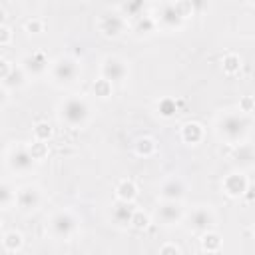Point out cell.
Instances as JSON below:
<instances>
[{
  "instance_id": "6da1fadb",
  "label": "cell",
  "mask_w": 255,
  "mask_h": 255,
  "mask_svg": "<svg viewBox=\"0 0 255 255\" xmlns=\"http://www.w3.org/2000/svg\"><path fill=\"white\" fill-rule=\"evenodd\" d=\"M249 116L241 114L239 110H225L215 118V133L221 141L237 145L243 143L249 131Z\"/></svg>"
},
{
  "instance_id": "7a4b0ae2",
  "label": "cell",
  "mask_w": 255,
  "mask_h": 255,
  "mask_svg": "<svg viewBox=\"0 0 255 255\" xmlns=\"http://www.w3.org/2000/svg\"><path fill=\"white\" fill-rule=\"evenodd\" d=\"M90 102L82 94H70L58 104V120L68 128H84L90 122Z\"/></svg>"
},
{
  "instance_id": "3957f363",
  "label": "cell",
  "mask_w": 255,
  "mask_h": 255,
  "mask_svg": "<svg viewBox=\"0 0 255 255\" xmlns=\"http://www.w3.org/2000/svg\"><path fill=\"white\" fill-rule=\"evenodd\" d=\"M46 229L52 239L58 241H68L76 235L78 231V217L74 215L72 209H58L48 217Z\"/></svg>"
},
{
  "instance_id": "277c9868",
  "label": "cell",
  "mask_w": 255,
  "mask_h": 255,
  "mask_svg": "<svg viewBox=\"0 0 255 255\" xmlns=\"http://www.w3.org/2000/svg\"><path fill=\"white\" fill-rule=\"evenodd\" d=\"M80 64L76 58L72 56H58L56 60H52V68H50V78L56 86L64 88V86H70L78 80L80 76Z\"/></svg>"
},
{
  "instance_id": "5b68a950",
  "label": "cell",
  "mask_w": 255,
  "mask_h": 255,
  "mask_svg": "<svg viewBox=\"0 0 255 255\" xmlns=\"http://www.w3.org/2000/svg\"><path fill=\"white\" fill-rule=\"evenodd\" d=\"M6 167L12 171V173H18V175H26L30 173L34 167H36V159L32 157L28 145H20V143H14L6 149Z\"/></svg>"
},
{
  "instance_id": "8992f818",
  "label": "cell",
  "mask_w": 255,
  "mask_h": 255,
  "mask_svg": "<svg viewBox=\"0 0 255 255\" xmlns=\"http://www.w3.org/2000/svg\"><path fill=\"white\" fill-rule=\"evenodd\" d=\"M151 16L155 18L159 30H165V32H177V30H181L183 24H185L183 16L177 12V8H175L173 2H159V4H153Z\"/></svg>"
},
{
  "instance_id": "52a82bcc",
  "label": "cell",
  "mask_w": 255,
  "mask_h": 255,
  "mask_svg": "<svg viewBox=\"0 0 255 255\" xmlns=\"http://www.w3.org/2000/svg\"><path fill=\"white\" fill-rule=\"evenodd\" d=\"M185 221L191 233L203 235L207 231H211L217 223L215 211L211 209V205H195L189 213H185Z\"/></svg>"
},
{
  "instance_id": "ba28073f",
  "label": "cell",
  "mask_w": 255,
  "mask_h": 255,
  "mask_svg": "<svg viewBox=\"0 0 255 255\" xmlns=\"http://www.w3.org/2000/svg\"><path fill=\"white\" fill-rule=\"evenodd\" d=\"M129 74V66L124 58L116 56V54H110V56H104L102 62H100V78L112 82V84H118V82H124Z\"/></svg>"
},
{
  "instance_id": "9c48e42d",
  "label": "cell",
  "mask_w": 255,
  "mask_h": 255,
  "mask_svg": "<svg viewBox=\"0 0 255 255\" xmlns=\"http://www.w3.org/2000/svg\"><path fill=\"white\" fill-rule=\"evenodd\" d=\"M128 28V20L116 10H108L98 18V30L104 38H120Z\"/></svg>"
},
{
  "instance_id": "30bf717a",
  "label": "cell",
  "mask_w": 255,
  "mask_h": 255,
  "mask_svg": "<svg viewBox=\"0 0 255 255\" xmlns=\"http://www.w3.org/2000/svg\"><path fill=\"white\" fill-rule=\"evenodd\" d=\"M20 66L24 68V72L28 74V78H42V76L50 74L52 60L48 58V54L44 50H34V52L26 54L20 60Z\"/></svg>"
},
{
  "instance_id": "8fae6325",
  "label": "cell",
  "mask_w": 255,
  "mask_h": 255,
  "mask_svg": "<svg viewBox=\"0 0 255 255\" xmlns=\"http://www.w3.org/2000/svg\"><path fill=\"white\" fill-rule=\"evenodd\" d=\"M183 217H185V209L181 201H159V205L155 207V219L165 227L181 223Z\"/></svg>"
},
{
  "instance_id": "7c38bea8",
  "label": "cell",
  "mask_w": 255,
  "mask_h": 255,
  "mask_svg": "<svg viewBox=\"0 0 255 255\" xmlns=\"http://www.w3.org/2000/svg\"><path fill=\"white\" fill-rule=\"evenodd\" d=\"M42 203V189L36 185V183H28V185H22L18 189V197H16V207L24 213H30V211H36Z\"/></svg>"
},
{
  "instance_id": "4fadbf2b",
  "label": "cell",
  "mask_w": 255,
  "mask_h": 255,
  "mask_svg": "<svg viewBox=\"0 0 255 255\" xmlns=\"http://www.w3.org/2000/svg\"><path fill=\"white\" fill-rule=\"evenodd\" d=\"M221 189H223L225 195L237 199V197L245 195V191L249 189V179H247V175H245L241 169H233V171H229V173L223 177Z\"/></svg>"
},
{
  "instance_id": "5bb4252c",
  "label": "cell",
  "mask_w": 255,
  "mask_h": 255,
  "mask_svg": "<svg viewBox=\"0 0 255 255\" xmlns=\"http://www.w3.org/2000/svg\"><path fill=\"white\" fill-rule=\"evenodd\" d=\"M159 201H181L185 197V183L181 177L171 175L159 185Z\"/></svg>"
},
{
  "instance_id": "9a60e30c",
  "label": "cell",
  "mask_w": 255,
  "mask_h": 255,
  "mask_svg": "<svg viewBox=\"0 0 255 255\" xmlns=\"http://www.w3.org/2000/svg\"><path fill=\"white\" fill-rule=\"evenodd\" d=\"M135 209H137V207H135L133 203H126V201H118V199H116V203H114L112 209H110V221H112L116 227H120V229L131 227V219H133Z\"/></svg>"
},
{
  "instance_id": "2e32d148",
  "label": "cell",
  "mask_w": 255,
  "mask_h": 255,
  "mask_svg": "<svg viewBox=\"0 0 255 255\" xmlns=\"http://www.w3.org/2000/svg\"><path fill=\"white\" fill-rule=\"evenodd\" d=\"M181 141L187 145H199L205 139V128L199 122H185L179 129Z\"/></svg>"
},
{
  "instance_id": "e0dca14e",
  "label": "cell",
  "mask_w": 255,
  "mask_h": 255,
  "mask_svg": "<svg viewBox=\"0 0 255 255\" xmlns=\"http://www.w3.org/2000/svg\"><path fill=\"white\" fill-rule=\"evenodd\" d=\"M231 159H233L237 165H241V167L253 165V163H255V147H253L251 143H247V141L237 143V145H233Z\"/></svg>"
},
{
  "instance_id": "ac0fdd59",
  "label": "cell",
  "mask_w": 255,
  "mask_h": 255,
  "mask_svg": "<svg viewBox=\"0 0 255 255\" xmlns=\"http://www.w3.org/2000/svg\"><path fill=\"white\" fill-rule=\"evenodd\" d=\"M131 30H133L135 36H151V34H155L159 30V26H157L155 18L145 12L143 16H139L137 20L131 22Z\"/></svg>"
},
{
  "instance_id": "d6986e66",
  "label": "cell",
  "mask_w": 255,
  "mask_h": 255,
  "mask_svg": "<svg viewBox=\"0 0 255 255\" xmlns=\"http://www.w3.org/2000/svg\"><path fill=\"white\" fill-rule=\"evenodd\" d=\"M116 199L118 201H126V203H133L135 197H137V185L133 179L126 177V179H120L118 185H116Z\"/></svg>"
},
{
  "instance_id": "ffe728a7",
  "label": "cell",
  "mask_w": 255,
  "mask_h": 255,
  "mask_svg": "<svg viewBox=\"0 0 255 255\" xmlns=\"http://www.w3.org/2000/svg\"><path fill=\"white\" fill-rule=\"evenodd\" d=\"M116 10L128 20V22H133V20H137L139 16H143L145 14V2H141V0H133V2H122V4H118L116 6Z\"/></svg>"
},
{
  "instance_id": "44dd1931",
  "label": "cell",
  "mask_w": 255,
  "mask_h": 255,
  "mask_svg": "<svg viewBox=\"0 0 255 255\" xmlns=\"http://www.w3.org/2000/svg\"><path fill=\"white\" fill-rule=\"evenodd\" d=\"M28 74L24 72V68L20 66V64H16L14 68H12V72L8 74V78L6 80H2V86L4 88H8L10 92L12 90H20V88H24L26 84H28Z\"/></svg>"
},
{
  "instance_id": "7402d4cb",
  "label": "cell",
  "mask_w": 255,
  "mask_h": 255,
  "mask_svg": "<svg viewBox=\"0 0 255 255\" xmlns=\"http://www.w3.org/2000/svg\"><path fill=\"white\" fill-rule=\"evenodd\" d=\"M155 112H157V116L163 118V120H171V118H175L177 112H179V108H177V100H173L171 96H163V98H159L157 104H155Z\"/></svg>"
},
{
  "instance_id": "603a6c76",
  "label": "cell",
  "mask_w": 255,
  "mask_h": 255,
  "mask_svg": "<svg viewBox=\"0 0 255 255\" xmlns=\"http://www.w3.org/2000/svg\"><path fill=\"white\" fill-rule=\"evenodd\" d=\"M2 247L6 253H18L24 247V235L18 229H10L2 237Z\"/></svg>"
},
{
  "instance_id": "cb8c5ba5",
  "label": "cell",
  "mask_w": 255,
  "mask_h": 255,
  "mask_svg": "<svg viewBox=\"0 0 255 255\" xmlns=\"http://www.w3.org/2000/svg\"><path fill=\"white\" fill-rule=\"evenodd\" d=\"M199 243H201V249L205 253H217L221 249V245H223V239L215 229H211V231L199 235Z\"/></svg>"
},
{
  "instance_id": "d4e9b609",
  "label": "cell",
  "mask_w": 255,
  "mask_h": 255,
  "mask_svg": "<svg viewBox=\"0 0 255 255\" xmlns=\"http://www.w3.org/2000/svg\"><path fill=\"white\" fill-rule=\"evenodd\" d=\"M16 197H18V189L6 179L0 183V205L2 209H10L16 207Z\"/></svg>"
},
{
  "instance_id": "484cf974",
  "label": "cell",
  "mask_w": 255,
  "mask_h": 255,
  "mask_svg": "<svg viewBox=\"0 0 255 255\" xmlns=\"http://www.w3.org/2000/svg\"><path fill=\"white\" fill-rule=\"evenodd\" d=\"M133 151H135V155H139V157H151V155L157 151V143H155L153 137L143 135V137H137V139H135Z\"/></svg>"
},
{
  "instance_id": "4316f807",
  "label": "cell",
  "mask_w": 255,
  "mask_h": 255,
  "mask_svg": "<svg viewBox=\"0 0 255 255\" xmlns=\"http://www.w3.org/2000/svg\"><path fill=\"white\" fill-rule=\"evenodd\" d=\"M221 68H223V72H225L227 76L237 74V72L241 70V56H239V54H235V52L225 54V56H223V60H221Z\"/></svg>"
},
{
  "instance_id": "83f0119b",
  "label": "cell",
  "mask_w": 255,
  "mask_h": 255,
  "mask_svg": "<svg viewBox=\"0 0 255 255\" xmlns=\"http://www.w3.org/2000/svg\"><path fill=\"white\" fill-rule=\"evenodd\" d=\"M92 94L100 100H108L112 94H114V84L104 80V78H98L94 84H92Z\"/></svg>"
},
{
  "instance_id": "f1b7e54d",
  "label": "cell",
  "mask_w": 255,
  "mask_h": 255,
  "mask_svg": "<svg viewBox=\"0 0 255 255\" xmlns=\"http://www.w3.org/2000/svg\"><path fill=\"white\" fill-rule=\"evenodd\" d=\"M52 133H54V129H52V126L48 122H36L32 126V135L38 141H50L52 139Z\"/></svg>"
},
{
  "instance_id": "f546056e",
  "label": "cell",
  "mask_w": 255,
  "mask_h": 255,
  "mask_svg": "<svg viewBox=\"0 0 255 255\" xmlns=\"http://www.w3.org/2000/svg\"><path fill=\"white\" fill-rule=\"evenodd\" d=\"M28 149H30V153H32V157L36 161H44L48 157V153H50L48 141H38V139H32V143H28Z\"/></svg>"
},
{
  "instance_id": "4dcf8cb0",
  "label": "cell",
  "mask_w": 255,
  "mask_h": 255,
  "mask_svg": "<svg viewBox=\"0 0 255 255\" xmlns=\"http://www.w3.org/2000/svg\"><path fill=\"white\" fill-rule=\"evenodd\" d=\"M149 223H151L149 213H145L143 209H135L133 219H131V227H133V229H137V231H143V229H147V227H149Z\"/></svg>"
},
{
  "instance_id": "1f68e13d",
  "label": "cell",
  "mask_w": 255,
  "mask_h": 255,
  "mask_svg": "<svg viewBox=\"0 0 255 255\" xmlns=\"http://www.w3.org/2000/svg\"><path fill=\"white\" fill-rule=\"evenodd\" d=\"M24 30H26L28 34H32V36L42 34V32H44V20L38 18V16H32V18H28V20L24 22Z\"/></svg>"
},
{
  "instance_id": "d6a6232c",
  "label": "cell",
  "mask_w": 255,
  "mask_h": 255,
  "mask_svg": "<svg viewBox=\"0 0 255 255\" xmlns=\"http://www.w3.org/2000/svg\"><path fill=\"white\" fill-rule=\"evenodd\" d=\"M12 40H14L12 28H10L8 24H2V26H0V46H2V48H8V46L12 44Z\"/></svg>"
},
{
  "instance_id": "836d02e7",
  "label": "cell",
  "mask_w": 255,
  "mask_h": 255,
  "mask_svg": "<svg viewBox=\"0 0 255 255\" xmlns=\"http://www.w3.org/2000/svg\"><path fill=\"white\" fill-rule=\"evenodd\" d=\"M237 110H239L241 114H251V112H255V98H253V96H243V98L239 100Z\"/></svg>"
},
{
  "instance_id": "e575fe53",
  "label": "cell",
  "mask_w": 255,
  "mask_h": 255,
  "mask_svg": "<svg viewBox=\"0 0 255 255\" xmlns=\"http://www.w3.org/2000/svg\"><path fill=\"white\" fill-rule=\"evenodd\" d=\"M157 255H181V249H179L177 243L167 241V243H163V245L157 249Z\"/></svg>"
},
{
  "instance_id": "d590c367",
  "label": "cell",
  "mask_w": 255,
  "mask_h": 255,
  "mask_svg": "<svg viewBox=\"0 0 255 255\" xmlns=\"http://www.w3.org/2000/svg\"><path fill=\"white\" fill-rule=\"evenodd\" d=\"M14 66H16V64H12L8 58H0V80H6Z\"/></svg>"
},
{
  "instance_id": "8d00e7d4",
  "label": "cell",
  "mask_w": 255,
  "mask_h": 255,
  "mask_svg": "<svg viewBox=\"0 0 255 255\" xmlns=\"http://www.w3.org/2000/svg\"><path fill=\"white\" fill-rule=\"evenodd\" d=\"M0 94H2V98H0V106L6 108V104H8V100H10V90L2 86V88H0Z\"/></svg>"
},
{
  "instance_id": "74e56055",
  "label": "cell",
  "mask_w": 255,
  "mask_h": 255,
  "mask_svg": "<svg viewBox=\"0 0 255 255\" xmlns=\"http://www.w3.org/2000/svg\"><path fill=\"white\" fill-rule=\"evenodd\" d=\"M251 231H253V235H255V225H253V227H251Z\"/></svg>"
}]
</instances>
